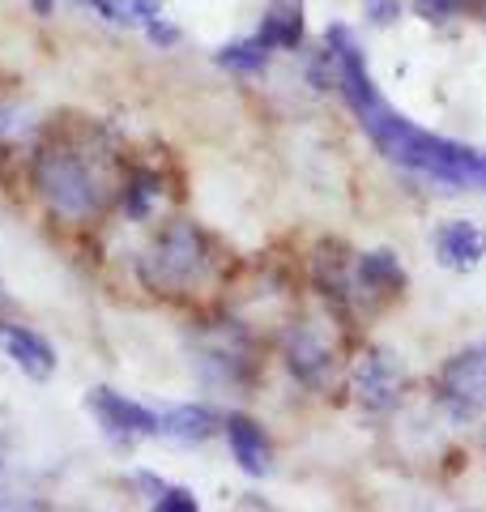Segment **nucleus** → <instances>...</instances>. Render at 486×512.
<instances>
[{"instance_id":"nucleus-1","label":"nucleus","mask_w":486,"mask_h":512,"mask_svg":"<svg viewBox=\"0 0 486 512\" xmlns=\"http://www.w3.org/2000/svg\"><path fill=\"white\" fill-rule=\"evenodd\" d=\"M329 64H333V82L342 86L363 133L376 141V150L388 163L423 175V180L440 184L448 192H465V188L486 192V150H469L461 141L435 137L427 128H418L410 116L388 107L346 26H329Z\"/></svg>"},{"instance_id":"nucleus-2","label":"nucleus","mask_w":486,"mask_h":512,"mask_svg":"<svg viewBox=\"0 0 486 512\" xmlns=\"http://www.w3.org/2000/svg\"><path fill=\"white\" fill-rule=\"evenodd\" d=\"M39 188H43V201L64 218H90L103 201L94 175L81 167V158H73V154H43Z\"/></svg>"},{"instance_id":"nucleus-3","label":"nucleus","mask_w":486,"mask_h":512,"mask_svg":"<svg viewBox=\"0 0 486 512\" xmlns=\"http://www.w3.org/2000/svg\"><path fill=\"white\" fill-rule=\"evenodd\" d=\"M440 402L452 410V419H478L486 414V342L461 350L440 372Z\"/></svg>"},{"instance_id":"nucleus-4","label":"nucleus","mask_w":486,"mask_h":512,"mask_svg":"<svg viewBox=\"0 0 486 512\" xmlns=\"http://www.w3.org/2000/svg\"><path fill=\"white\" fill-rule=\"evenodd\" d=\"M154 278L162 286H188L201 278L205 269V239L197 235V227H188V222H171L167 231L158 235L154 244Z\"/></svg>"},{"instance_id":"nucleus-5","label":"nucleus","mask_w":486,"mask_h":512,"mask_svg":"<svg viewBox=\"0 0 486 512\" xmlns=\"http://www.w3.org/2000/svg\"><path fill=\"white\" fill-rule=\"evenodd\" d=\"M431 244H435V256H440L444 269L469 274V269L482 265V256H486V231L478 227V222L457 218V222H444Z\"/></svg>"},{"instance_id":"nucleus-6","label":"nucleus","mask_w":486,"mask_h":512,"mask_svg":"<svg viewBox=\"0 0 486 512\" xmlns=\"http://www.w3.org/2000/svg\"><path fill=\"white\" fill-rule=\"evenodd\" d=\"M354 393L367 410H393L401 397V372L393 355H363L359 367H354Z\"/></svg>"},{"instance_id":"nucleus-7","label":"nucleus","mask_w":486,"mask_h":512,"mask_svg":"<svg viewBox=\"0 0 486 512\" xmlns=\"http://www.w3.org/2000/svg\"><path fill=\"white\" fill-rule=\"evenodd\" d=\"M90 406L103 419V427L124 431V436H154V431H158V414H150V410L137 406V402H128V397L107 393V389H94L90 393Z\"/></svg>"},{"instance_id":"nucleus-8","label":"nucleus","mask_w":486,"mask_h":512,"mask_svg":"<svg viewBox=\"0 0 486 512\" xmlns=\"http://www.w3.org/2000/svg\"><path fill=\"white\" fill-rule=\"evenodd\" d=\"M0 342H5L9 359L18 363L30 380H47V376L56 372V355H52V346H47L43 338H35L30 329H13V325H5V329H0Z\"/></svg>"},{"instance_id":"nucleus-9","label":"nucleus","mask_w":486,"mask_h":512,"mask_svg":"<svg viewBox=\"0 0 486 512\" xmlns=\"http://www.w3.org/2000/svg\"><path fill=\"white\" fill-rule=\"evenodd\" d=\"M226 440H231V453L248 474H256V478L269 474V444H265V436H261V427L256 423L231 419L226 423Z\"/></svg>"},{"instance_id":"nucleus-10","label":"nucleus","mask_w":486,"mask_h":512,"mask_svg":"<svg viewBox=\"0 0 486 512\" xmlns=\"http://www.w3.org/2000/svg\"><path fill=\"white\" fill-rule=\"evenodd\" d=\"M214 427H218V419H214V410H205V406H175L158 419V431H167L171 440H184V444L209 440Z\"/></svg>"},{"instance_id":"nucleus-11","label":"nucleus","mask_w":486,"mask_h":512,"mask_svg":"<svg viewBox=\"0 0 486 512\" xmlns=\"http://www.w3.org/2000/svg\"><path fill=\"white\" fill-rule=\"evenodd\" d=\"M329 363H333V355H329V346H324L316 333L299 329L295 338H290V367H295L303 380H320L324 372H329Z\"/></svg>"},{"instance_id":"nucleus-12","label":"nucleus","mask_w":486,"mask_h":512,"mask_svg":"<svg viewBox=\"0 0 486 512\" xmlns=\"http://www.w3.org/2000/svg\"><path fill=\"white\" fill-rule=\"evenodd\" d=\"M359 282L371 291H401L405 286V269L393 252H367L359 261Z\"/></svg>"},{"instance_id":"nucleus-13","label":"nucleus","mask_w":486,"mask_h":512,"mask_svg":"<svg viewBox=\"0 0 486 512\" xmlns=\"http://www.w3.org/2000/svg\"><path fill=\"white\" fill-rule=\"evenodd\" d=\"M269 52H273V47L261 43V35H256V39H243V43L222 47L218 64H222V69H235V73H261L265 60H269Z\"/></svg>"},{"instance_id":"nucleus-14","label":"nucleus","mask_w":486,"mask_h":512,"mask_svg":"<svg viewBox=\"0 0 486 512\" xmlns=\"http://www.w3.org/2000/svg\"><path fill=\"white\" fill-rule=\"evenodd\" d=\"M299 39H303V18L295 5L290 9L278 5L261 26V43H269V47H299Z\"/></svg>"},{"instance_id":"nucleus-15","label":"nucleus","mask_w":486,"mask_h":512,"mask_svg":"<svg viewBox=\"0 0 486 512\" xmlns=\"http://www.w3.org/2000/svg\"><path fill=\"white\" fill-rule=\"evenodd\" d=\"M154 508L158 512H197V495H192L188 487H162Z\"/></svg>"},{"instance_id":"nucleus-16","label":"nucleus","mask_w":486,"mask_h":512,"mask_svg":"<svg viewBox=\"0 0 486 512\" xmlns=\"http://www.w3.org/2000/svg\"><path fill=\"white\" fill-rule=\"evenodd\" d=\"M469 0H414V9L423 13L427 22H435V18H452L457 9H465Z\"/></svg>"},{"instance_id":"nucleus-17","label":"nucleus","mask_w":486,"mask_h":512,"mask_svg":"<svg viewBox=\"0 0 486 512\" xmlns=\"http://www.w3.org/2000/svg\"><path fill=\"white\" fill-rule=\"evenodd\" d=\"M367 18L376 26H388L401 18V0H367Z\"/></svg>"},{"instance_id":"nucleus-18","label":"nucleus","mask_w":486,"mask_h":512,"mask_svg":"<svg viewBox=\"0 0 486 512\" xmlns=\"http://www.w3.org/2000/svg\"><path fill=\"white\" fill-rule=\"evenodd\" d=\"M150 197H154V180H141V184L133 188V201H128V214L145 218V214H150Z\"/></svg>"},{"instance_id":"nucleus-19","label":"nucleus","mask_w":486,"mask_h":512,"mask_svg":"<svg viewBox=\"0 0 486 512\" xmlns=\"http://www.w3.org/2000/svg\"><path fill=\"white\" fill-rule=\"evenodd\" d=\"M150 39L154 43H162V47H171L175 39H180V35H175V30L167 26V22H158V18H150Z\"/></svg>"},{"instance_id":"nucleus-20","label":"nucleus","mask_w":486,"mask_h":512,"mask_svg":"<svg viewBox=\"0 0 486 512\" xmlns=\"http://www.w3.org/2000/svg\"><path fill=\"white\" fill-rule=\"evenodd\" d=\"M133 13H137V18H145V22L158 18V0H133Z\"/></svg>"},{"instance_id":"nucleus-21","label":"nucleus","mask_w":486,"mask_h":512,"mask_svg":"<svg viewBox=\"0 0 486 512\" xmlns=\"http://www.w3.org/2000/svg\"><path fill=\"white\" fill-rule=\"evenodd\" d=\"M35 9L39 13H52V0H35Z\"/></svg>"}]
</instances>
